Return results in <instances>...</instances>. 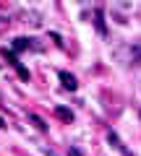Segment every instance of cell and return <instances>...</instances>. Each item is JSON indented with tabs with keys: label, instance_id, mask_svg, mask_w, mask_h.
Masks as SVG:
<instances>
[{
	"label": "cell",
	"instance_id": "obj_1",
	"mask_svg": "<svg viewBox=\"0 0 141 156\" xmlns=\"http://www.w3.org/2000/svg\"><path fill=\"white\" fill-rule=\"evenodd\" d=\"M58 78H60L63 89H68V91H76V86H79V83H76V78L71 76L68 70H60V73H58Z\"/></svg>",
	"mask_w": 141,
	"mask_h": 156
},
{
	"label": "cell",
	"instance_id": "obj_2",
	"mask_svg": "<svg viewBox=\"0 0 141 156\" xmlns=\"http://www.w3.org/2000/svg\"><path fill=\"white\" fill-rule=\"evenodd\" d=\"M55 115L60 117L63 122H71V120H73V112H68L65 107H55Z\"/></svg>",
	"mask_w": 141,
	"mask_h": 156
},
{
	"label": "cell",
	"instance_id": "obj_3",
	"mask_svg": "<svg viewBox=\"0 0 141 156\" xmlns=\"http://www.w3.org/2000/svg\"><path fill=\"white\" fill-rule=\"evenodd\" d=\"M26 47H29V39H16V42H13V50H26Z\"/></svg>",
	"mask_w": 141,
	"mask_h": 156
},
{
	"label": "cell",
	"instance_id": "obj_4",
	"mask_svg": "<svg viewBox=\"0 0 141 156\" xmlns=\"http://www.w3.org/2000/svg\"><path fill=\"white\" fill-rule=\"evenodd\" d=\"M131 60H133V62H141V44L131 50Z\"/></svg>",
	"mask_w": 141,
	"mask_h": 156
},
{
	"label": "cell",
	"instance_id": "obj_5",
	"mask_svg": "<svg viewBox=\"0 0 141 156\" xmlns=\"http://www.w3.org/2000/svg\"><path fill=\"white\" fill-rule=\"evenodd\" d=\"M32 120H34V125H37V128H39V130H47V125H45V122H42V120H39V117H37V115H34V117H32Z\"/></svg>",
	"mask_w": 141,
	"mask_h": 156
},
{
	"label": "cell",
	"instance_id": "obj_6",
	"mask_svg": "<svg viewBox=\"0 0 141 156\" xmlns=\"http://www.w3.org/2000/svg\"><path fill=\"white\" fill-rule=\"evenodd\" d=\"M68 156H84V154H81L79 148H73V146H71V148H68Z\"/></svg>",
	"mask_w": 141,
	"mask_h": 156
},
{
	"label": "cell",
	"instance_id": "obj_7",
	"mask_svg": "<svg viewBox=\"0 0 141 156\" xmlns=\"http://www.w3.org/2000/svg\"><path fill=\"white\" fill-rule=\"evenodd\" d=\"M0 128H6V120H3V117H0Z\"/></svg>",
	"mask_w": 141,
	"mask_h": 156
}]
</instances>
